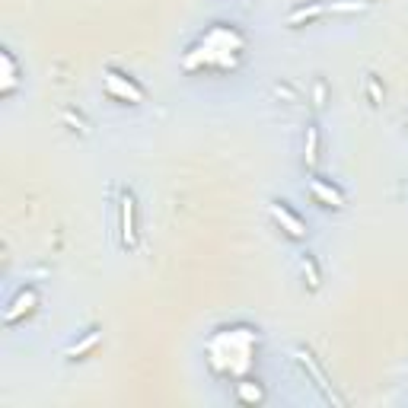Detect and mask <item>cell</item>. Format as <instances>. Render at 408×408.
Masks as SVG:
<instances>
[{
	"label": "cell",
	"mask_w": 408,
	"mask_h": 408,
	"mask_svg": "<svg viewBox=\"0 0 408 408\" xmlns=\"http://www.w3.org/2000/svg\"><path fill=\"white\" fill-rule=\"evenodd\" d=\"M303 159H306V166H316L319 163V131L316 125H306V141H303Z\"/></svg>",
	"instance_id": "8992f818"
},
{
	"label": "cell",
	"mask_w": 408,
	"mask_h": 408,
	"mask_svg": "<svg viewBox=\"0 0 408 408\" xmlns=\"http://www.w3.org/2000/svg\"><path fill=\"white\" fill-rule=\"evenodd\" d=\"M0 64H3V93H10L16 86V68H13V54L3 52L0 54Z\"/></svg>",
	"instance_id": "ba28073f"
},
{
	"label": "cell",
	"mask_w": 408,
	"mask_h": 408,
	"mask_svg": "<svg viewBox=\"0 0 408 408\" xmlns=\"http://www.w3.org/2000/svg\"><path fill=\"white\" fill-rule=\"evenodd\" d=\"M36 303H38V294H36L32 288H29V290H19V294H16V300L10 303V310H7V316H3V319L13 325L16 319L23 316V313H32V310H36Z\"/></svg>",
	"instance_id": "5b68a950"
},
{
	"label": "cell",
	"mask_w": 408,
	"mask_h": 408,
	"mask_svg": "<svg viewBox=\"0 0 408 408\" xmlns=\"http://www.w3.org/2000/svg\"><path fill=\"white\" fill-rule=\"evenodd\" d=\"M310 191H313V198H316L319 204H329V207H345V195H341L335 185H329L325 179H319V175H313V179H310Z\"/></svg>",
	"instance_id": "3957f363"
},
{
	"label": "cell",
	"mask_w": 408,
	"mask_h": 408,
	"mask_svg": "<svg viewBox=\"0 0 408 408\" xmlns=\"http://www.w3.org/2000/svg\"><path fill=\"white\" fill-rule=\"evenodd\" d=\"M322 13H325V3H310V7L294 10V13L288 16V23L297 26V23H303V19H316V16H322Z\"/></svg>",
	"instance_id": "52a82bcc"
},
{
	"label": "cell",
	"mask_w": 408,
	"mask_h": 408,
	"mask_svg": "<svg viewBox=\"0 0 408 408\" xmlns=\"http://www.w3.org/2000/svg\"><path fill=\"white\" fill-rule=\"evenodd\" d=\"M405 121H408V118H405Z\"/></svg>",
	"instance_id": "7c38bea8"
},
{
	"label": "cell",
	"mask_w": 408,
	"mask_h": 408,
	"mask_svg": "<svg viewBox=\"0 0 408 408\" xmlns=\"http://www.w3.org/2000/svg\"><path fill=\"white\" fill-rule=\"evenodd\" d=\"M303 272H306V278H310V288L316 290L322 278H319V268H316V258L313 256H303Z\"/></svg>",
	"instance_id": "9c48e42d"
},
{
	"label": "cell",
	"mask_w": 408,
	"mask_h": 408,
	"mask_svg": "<svg viewBox=\"0 0 408 408\" xmlns=\"http://www.w3.org/2000/svg\"><path fill=\"white\" fill-rule=\"evenodd\" d=\"M106 90L118 99H131V102H141V99H144V90L137 84H131L128 77H121L118 70H106Z\"/></svg>",
	"instance_id": "7a4b0ae2"
},
{
	"label": "cell",
	"mask_w": 408,
	"mask_h": 408,
	"mask_svg": "<svg viewBox=\"0 0 408 408\" xmlns=\"http://www.w3.org/2000/svg\"><path fill=\"white\" fill-rule=\"evenodd\" d=\"M272 217L278 220V223L288 230L290 236H297V240H303V236H306V227H303V220L297 217V214H290L284 201H274V204H272Z\"/></svg>",
	"instance_id": "277c9868"
},
{
	"label": "cell",
	"mask_w": 408,
	"mask_h": 408,
	"mask_svg": "<svg viewBox=\"0 0 408 408\" xmlns=\"http://www.w3.org/2000/svg\"><path fill=\"white\" fill-rule=\"evenodd\" d=\"M96 341H99V335L93 332V335H90V338H86V341H80V345H74V348H70L68 354H70V357H74V354H84V351H90L93 345H96Z\"/></svg>",
	"instance_id": "30bf717a"
},
{
	"label": "cell",
	"mask_w": 408,
	"mask_h": 408,
	"mask_svg": "<svg viewBox=\"0 0 408 408\" xmlns=\"http://www.w3.org/2000/svg\"><path fill=\"white\" fill-rule=\"evenodd\" d=\"M367 93H370V99L373 102H383V93H379V86H377V77H367Z\"/></svg>",
	"instance_id": "8fae6325"
},
{
	"label": "cell",
	"mask_w": 408,
	"mask_h": 408,
	"mask_svg": "<svg viewBox=\"0 0 408 408\" xmlns=\"http://www.w3.org/2000/svg\"><path fill=\"white\" fill-rule=\"evenodd\" d=\"M118 230H121V246L134 249L137 246V201L128 189L121 191V201H118Z\"/></svg>",
	"instance_id": "6da1fadb"
}]
</instances>
